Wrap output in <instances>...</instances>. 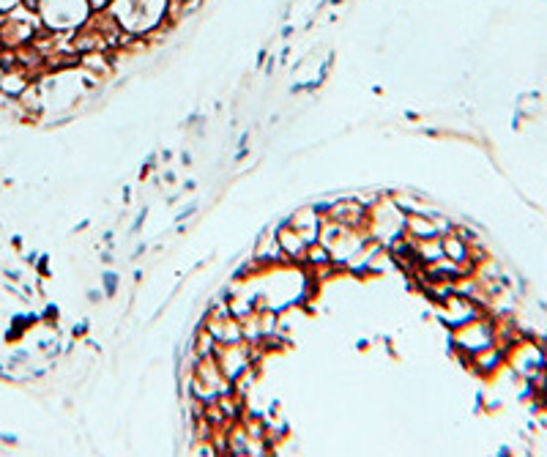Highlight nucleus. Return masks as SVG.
I'll list each match as a JSON object with an SVG mask.
<instances>
[{
	"label": "nucleus",
	"mask_w": 547,
	"mask_h": 457,
	"mask_svg": "<svg viewBox=\"0 0 547 457\" xmlns=\"http://www.w3.org/2000/svg\"><path fill=\"white\" fill-rule=\"evenodd\" d=\"M482 312L485 310H482L471 296H465V293L460 291H449L446 296H441V299L435 302V315H438V321L444 323L449 332L457 329V326H463V323L479 318Z\"/></svg>",
	"instance_id": "6"
},
{
	"label": "nucleus",
	"mask_w": 547,
	"mask_h": 457,
	"mask_svg": "<svg viewBox=\"0 0 547 457\" xmlns=\"http://www.w3.org/2000/svg\"><path fill=\"white\" fill-rule=\"evenodd\" d=\"M413 252H416V260L427 266V263H435V260L444 258V244H441V236H433V239L413 241Z\"/></svg>",
	"instance_id": "12"
},
{
	"label": "nucleus",
	"mask_w": 547,
	"mask_h": 457,
	"mask_svg": "<svg viewBox=\"0 0 547 457\" xmlns=\"http://www.w3.org/2000/svg\"><path fill=\"white\" fill-rule=\"evenodd\" d=\"M405 228V211L397 203H394L392 195H381L370 208H367V222H364V230L367 236L381 244H392L403 236Z\"/></svg>",
	"instance_id": "4"
},
{
	"label": "nucleus",
	"mask_w": 547,
	"mask_h": 457,
	"mask_svg": "<svg viewBox=\"0 0 547 457\" xmlns=\"http://www.w3.org/2000/svg\"><path fill=\"white\" fill-rule=\"evenodd\" d=\"M88 3H91L93 11H104V9H110V6H113V0H88Z\"/></svg>",
	"instance_id": "14"
},
{
	"label": "nucleus",
	"mask_w": 547,
	"mask_h": 457,
	"mask_svg": "<svg viewBox=\"0 0 547 457\" xmlns=\"http://www.w3.org/2000/svg\"><path fill=\"white\" fill-rule=\"evenodd\" d=\"M463 364L471 373L479 375L482 381H490V378H496L506 370V351L496 343L485 348V351H479V354L463 359Z\"/></svg>",
	"instance_id": "7"
},
{
	"label": "nucleus",
	"mask_w": 547,
	"mask_h": 457,
	"mask_svg": "<svg viewBox=\"0 0 547 457\" xmlns=\"http://www.w3.org/2000/svg\"><path fill=\"white\" fill-rule=\"evenodd\" d=\"M170 0H113L110 14L115 22L135 39H148L159 28H173L167 20Z\"/></svg>",
	"instance_id": "1"
},
{
	"label": "nucleus",
	"mask_w": 547,
	"mask_h": 457,
	"mask_svg": "<svg viewBox=\"0 0 547 457\" xmlns=\"http://www.w3.org/2000/svg\"><path fill=\"white\" fill-rule=\"evenodd\" d=\"M547 367V340L537 334H520L515 343L506 348V370L517 381H528Z\"/></svg>",
	"instance_id": "2"
},
{
	"label": "nucleus",
	"mask_w": 547,
	"mask_h": 457,
	"mask_svg": "<svg viewBox=\"0 0 547 457\" xmlns=\"http://www.w3.org/2000/svg\"><path fill=\"white\" fill-rule=\"evenodd\" d=\"M433 214L435 211H430V214H419V211L405 214L403 236H408L411 241H424V239H433V236H441V233H438V225H435Z\"/></svg>",
	"instance_id": "10"
},
{
	"label": "nucleus",
	"mask_w": 547,
	"mask_h": 457,
	"mask_svg": "<svg viewBox=\"0 0 547 457\" xmlns=\"http://www.w3.org/2000/svg\"><path fill=\"white\" fill-rule=\"evenodd\" d=\"M320 211H323V217L334 219V222H340L345 228L364 230V222H367V206L359 198L334 200V203L323 206Z\"/></svg>",
	"instance_id": "8"
},
{
	"label": "nucleus",
	"mask_w": 547,
	"mask_h": 457,
	"mask_svg": "<svg viewBox=\"0 0 547 457\" xmlns=\"http://www.w3.org/2000/svg\"><path fill=\"white\" fill-rule=\"evenodd\" d=\"M277 244L279 250H282V255L288 258V263H293V266H299L301 269V260H304V252H307V244H310V241L304 239L290 222H282L277 228Z\"/></svg>",
	"instance_id": "9"
},
{
	"label": "nucleus",
	"mask_w": 547,
	"mask_h": 457,
	"mask_svg": "<svg viewBox=\"0 0 547 457\" xmlns=\"http://www.w3.org/2000/svg\"><path fill=\"white\" fill-rule=\"evenodd\" d=\"M542 110V104H539V96H523V102H520V115H526V118H534Z\"/></svg>",
	"instance_id": "13"
},
{
	"label": "nucleus",
	"mask_w": 547,
	"mask_h": 457,
	"mask_svg": "<svg viewBox=\"0 0 547 457\" xmlns=\"http://www.w3.org/2000/svg\"><path fill=\"white\" fill-rule=\"evenodd\" d=\"M449 340H452V351L460 356V362L468 359V356L485 351L490 345H496V318L490 312H482L474 321L463 323L449 332Z\"/></svg>",
	"instance_id": "5"
},
{
	"label": "nucleus",
	"mask_w": 547,
	"mask_h": 457,
	"mask_svg": "<svg viewBox=\"0 0 547 457\" xmlns=\"http://www.w3.org/2000/svg\"><path fill=\"white\" fill-rule=\"evenodd\" d=\"M36 14L47 31L74 33L91 20V3L88 0H39Z\"/></svg>",
	"instance_id": "3"
},
{
	"label": "nucleus",
	"mask_w": 547,
	"mask_h": 457,
	"mask_svg": "<svg viewBox=\"0 0 547 457\" xmlns=\"http://www.w3.org/2000/svg\"><path fill=\"white\" fill-rule=\"evenodd\" d=\"M104 285H107V293L113 296L115 285H118V280H115V274H104Z\"/></svg>",
	"instance_id": "15"
},
{
	"label": "nucleus",
	"mask_w": 547,
	"mask_h": 457,
	"mask_svg": "<svg viewBox=\"0 0 547 457\" xmlns=\"http://www.w3.org/2000/svg\"><path fill=\"white\" fill-rule=\"evenodd\" d=\"M14 6H20V0H0V14H6V11H11Z\"/></svg>",
	"instance_id": "16"
},
{
	"label": "nucleus",
	"mask_w": 547,
	"mask_h": 457,
	"mask_svg": "<svg viewBox=\"0 0 547 457\" xmlns=\"http://www.w3.org/2000/svg\"><path fill=\"white\" fill-rule=\"evenodd\" d=\"M293 228L299 230L307 241H318L320 236V222H323V211L315 206H304L299 211H293L288 219Z\"/></svg>",
	"instance_id": "11"
}]
</instances>
